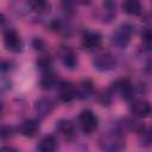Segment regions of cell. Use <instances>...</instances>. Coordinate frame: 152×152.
I'll return each mask as SVG.
<instances>
[{"instance_id": "1", "label": "cell", "mask_w": 152, "mask_h": 152, "mask_svg": "<svg viewBox=\"0 0 152 152\" xmlns=\"http://www.w3.org/2000/svg\"><path fill=\"white\" fill-rule=\"evenodd\" d=\"M99 146L103 151L116 152V151H122L126 148V141H125L124 134L113 129L112 132H108L100 138Z\"/></svg>"}, {"instance_id": "2", "label": "cell", "mask_w": 152, "mask_h": 152, "mask_svg": "<svg viewBox=\"0 0 152 152\" xmlns=\"http://www.w3.org/2000/svg\"><path fill=\"white\" fill-rule=\"evenodd\" d=\"M133 33H134L133 25H131L128 23L122 24L114 31V33L112 36V43L119 49H126L128 46V44L131 43Z\"/></svg>"}, {"instance_id": "3", "label": "cell", "mask_w": 152, "mask_h": 152, "mask_svg": "<svg viewBox=\"0 0 152 152\" xmlns=\"http://www.w3.org/2000/svg\"><path fill=\"white\" fill-rule=\"evenodd\" d=\"M93 65L96 70L102 71V72H107V71H112L116 68L118 59L113 53L104 51V52H101L94 57Z\"/></svg>"}, {"instance_id": "4", "label": "cell", "mask_w": 152, "mask_h": 152, "mask_svg": "<svg viewBox=\"0 0 152 152\" xmlns=\"http://www.w3.org/2000/svg\"><path fill=\"white\" fill-rule=\"evenodd\" d=\"M4 45L6 50L13 53H19L24 49L23 39L20 38L19 33L12 27H8L4 31Z\"/></svg>"}, {"instance_id": "5", "label": "cell", "mask_w": 152, "mask_h": 152, "mask_svg": "<svg viewBox=\"0 0 152 152\" xmlns=\"http://www.w3.org/2000/svg\"><path fill=\"white\" fill-rule=\"evenodd\" d=\"M78 124L86 134H91L99 127V118L93 110L83 109L78 114Z\"/></svg>"}, {"instance_id": "6", "label": "cell", "mask_w": 152, "mask_h": 152, "mask_svg": "<svg viewBox=\"0 0 152 152\" xmlns=\"http://www.w3.org/2000/svg\"><path fill=\"white\" fill-rule=\"evenodd\" d=\"M108 89L110 90L113 96L119 95L120 97H122L125 100H132L134 96V86L132 83H129V81L124 80V78L116 80L115 82H113Z\"/></svg>"}, {"instance_id": "7", "label": "cell", "mask_w": 152, "mask_h": 152, "mask_svg": "<svg viewBox=\"0 0 152 152\" xmlns=\"http://www.w3.org/2000/svg\"><path fill=\"white\" fill-rule=\"evenodd\" d=\"M102 44V36L97 31L86 30L82 33L81 38V45L87 51H95L97 50Z\"/></svg>"}, {"instance_id": "8", "label": "cell", "mask_w": 152, "mask_h": 152, "mask_svg": "<svg viewBox=\"0 0 152 152\" xmlns=\"http://www.w3.org/2000/svg\"><path fill=\"white\" fill-rule=\"evenodd\" d=\"M56 108V102L50 97H40L34 102V112L39 119L49 116Z\"/></svg>"}, {"instance_id": "9", "label": "cell", "mask_w": 152, "mask_h": 152, "mask_svg": "<svg viewBox=\"0 0 152 152\" xmlns=\"http://www.w3.org/2000/svg\"><path fill=\"white\" fill-rule=\"evenodd\" d=\"M131 112L138 119L148 118L151 114V104L148 101H146L144 99H132Z\"/></svg>"}, {"instance_id": "10", "label": "cell", "mask_w": 152, "mask_h": 152, "mask_svg": "<svg viewBox=\"0 0 152 152\" xmlns=\"http://www.w3.org/2000/svg\"><path fill=\"white\" fill-rule=\"evenodd\" d=\"M56 131L57 133L65 140H71L76 134V127L71 120L61 119L56 122Z\"/></svg>"}, {"instance_id": "11", "label": "cell", "mask_w": 152, "mask_h": 152, "mask_svg": "<svg viewBox=\"0 0 152 152\" xmlns=\"http://www.w3.org/2000/svg\"><path fill=\"white\" fill-rule=\"evenodd\" d=\"M57 88L59 99L63 102H71L76 99V86L70 81H61Z\"/></svg>"}, {"instance_id": "12", "label": "cell", "mask_w": 152, "mask_h": 152, "mask_svg": "<svg viewBox=\"0 0 152 152\" xmlns=\"http://www.w3.org/2000/svg\"><path fill=\"white\" fill-rule=\"evenodd\" d=\"M39 128H40L39 120H37V119H28V120H25L21 124H19L17 129H18V132L21 135H24L26 138H33L34 135H37Z\"/></svg>"}, {"instance_id": "13", "label": "cell", "mask_w": 152, "mask_h": 152, "mask_svg": "<svg viewBox=\"0 0 152 152\" xmlns=\"http://www.w3.org/2000/svg\"><path fill=\"white\" fill-rule=\"evenodd\" d=\"M59 78H58V75L51 69V70H48V71H44L42 72V77H40V81H39V86L43 90H52L55 88L58 87V83H59Z\"/></svg>"}, {"instance_id": "14", "label": "cell", "mask_w": 152, "mask_h": 152, "mask_svg": "<svg viewBox=\"0 0 152 152\" xmlns=\"http://www.w3.org/2000/svg\"><path fill=\"white\" fill-rule=\"evenodd\" d=\"M61 59L63 65L69 69V70H74L77 68L78 65V57L76 55V52L71 49V48H63L61 51Z\"/></svg>"}, {"instance_id": "15", "label": "cell", "mask_w": 152, "mask_h": 152, "mask_svg": "<svg viewBox=\"0 0 152 152\" xmlns=\"http://www.w3.org/2000/svg\"><path fill=\"white\" fill-rule=\"evenodd\" d=\"M95 91L94 83L90 80H83L76 86V97L81 100L89 99Z\"/></svg>"}, {"instance_id": "16", "label": "cell", "mask_w": 152, "mask_h": 152, "mask_svg": "<svg viewBox=\"0 0 152 152\" xmlns=\"http://www.w3.org/2000/svg\"><path fill=\"white\" fill-rule=\"evenodd\" d=\"M57 148H58V141H57V138L52 134L44 135L37 145V150L42 152H52V151H56Z\"/></svg>"}, {"instance_id": "17", "label": "cell", "mask_w": 152, "mask_h": 152, "mask_svg": "<svg viewBox=\"0 0 152 152\" xmlns=\"http://www.w3.org/2000/svg\"><path fill=\"white\" fill-rule=\"evenodd\" d=\"M102 19L106 23L112 21L116 14V0H103L102 1Z\"/></svg>"}, {"instance_id": "18", "label": "cell", "mask_w": 152, "mask_h": 152, "mask_svg": "<svg viewBox=\"0 0 152 152\" xmlns=\"http://www.w3.org/2000/svg\"><path fill=\"white\" fill-rule=\"evenodd\" d=\"M27 5L33 12L40 15L48 14L51 10V5L49 0H27Z\"/></svg>"}, {"instance_id": "19", "label": "cell", "mask_w": 152, "mask_h": 152, "mask_svg": "<svg viewBox=\"0 0 152 152\" xmlns=\"http://www.w3.org/2000/svg\"><path fill=\"white\" fill-rule=\"evenodd\" d=\"M124 11L129 15H140L142 12V6L140 0H125Z\"/></svg>"}, {"instance_id": "20", "label": "cell", "mask_w": 152, "mask_h": 152, "mask_svg": "<svg viewBox=\"0 0 152 152\" xmlns=\"http://www.w3.org/2000/svg\"><path fill=\"white\" fill-rule=\"evenodd\" d=\"M36 65H37V68H38L42 72L48 71V70H51V69H52V59H51V57H49V56H42V57H39V58L37 59Z\"/></svg>"}, {"instance_id": "21", "label": "cell", "mask_w": 152, "mask_h": 152, "mask_svg": "<svg viewBox=\"0 0 152 152\" xmlns=\"http://www.w3.org/2000/svg\"><path fill=\"white\" fill-rule=\"evenodd\" d=\"M138 134H139V142H140L141 146L147 147V146L151 145V142H152V135H151V131L148 128L145 127Z\"/></svg>"}, {"instance_id": "22", "label": "cell", "mask_w": 152, "mask_h": 152, "mask_svg": "<svg viewBox=\"0 0 152 152\" xmlns=\"http://www.w3.org/2000/svg\"><path fill=\"white\" fill-rule=\"evenodd\" d=\"M14 128L10 125H5V124H0V139L1 140H6L10 139L11 137H13L14 134Z\"/></svg>"}, {"instance_id": "23", "label": "cell", "mask_w": 152, "mask_h": 152, "mask_svg": "<svg viewBox=\"0 0 152 152\" xmlns=\"http://www.w3.org/2000/svg\"><path fill=\"white\" fill-rule=\"evenodd\" d=\"M61 5H62V10L65 12V14L72 15L75 13V6H76L75 0H62Z\"/></svg>"}, {"instance_id": "24", "label": "cell", "mask_w": 152, "mask_h": 152, "mask_svg": "<svg viewBox=\"0 0 152 152\" xmlns=\"http://www.w3.org/2000/svg\"><path fill=\"white\" fill-rule=\"evenodd\" d=\"M11 81L6 77V76H2L0 74V95L5 94L6 91H8L11 89Z\"/></svg>"}, {"instance_id": "25", "label": "cell", "mask_w": 152, "mask_h": 152, "mask_svg": "<svg viewBox=\"0 0 152 152\" xmlns=\"http://www.w3.org/2000/svg\"><path fill=\"white\" fill-rule=\"evenodd\" d=\"M32 46L34 48V50L42 51V50H44V48H45V42H44L42 38L36 37V38L32 40Z\"/></svg>"}, {"instance_id": "26", "label": "cell", "mask_w": 152, "mask_h": 152, "mask_svg": "<svg viewBox=\"0 0 152 152\" xmlns=\"http://www.w3.org/2000/svg\"><path fill=\"white\" fill-rule=\"evenodd\" d=\"M12 65H13V64H12V62H10V61H0V72L5 74V72L11 71V69L13 68Z\"/></svg>"}, {"instance_id": "27", "label": "cell", "mask_w": 152, "mask_h": 152, "mask_svg": "<svg viewBox=\"0 0 152 152\" xmlns=\"http://www.w3.org/2000/svg\"><path fill=\"white\" fill-rule=\"evenodd\" d=\"M141 37H142V40L145 42L146 46L148 48V46H150V44H151V31H150V28H148V27H145L144 32L141 33Z\"/></svg>"}, {"instance_id": "28", "label": "cell", "mask_w": 152, "mask_h": 152, "mask_svg": "<svg viewBox=\"0 0 152 152\" xmlns=\"http://www.w3.org/2000/svg\"><path fill=\"white\" fill-rule=\"evenodd\" d=\"M0 151H17V148H14L12 146H1Z\"/></svg>"}, {"instance_id": "29", "label": "cell", "mask_w": 152, "mask_h": 152, "mask_svg": "<svg viewBox=\"0 0 152 152\" xmlns=\"http://www.w3.org/2000/svg\"><path fill=\"white\" fill-rule=\"evenodd\" d=\"M76 4H81V5H89L91 2V0H75Z\"/></svg>"}, {"instance_id": "30", "label": "cell", "mask_w": 152, "mask_h": 152, "mask_svg": "<svg viewBox=\"0 0 152 152\" xmlns=\"http://www.w3.org/2000/svg\"><path fill=\"white\" fill-rule=\"evenodd\" d=\"M4 109H5V106H4L2 102H0V115L4 113Z\"/></svg>"}]
</instances>
